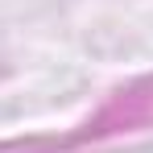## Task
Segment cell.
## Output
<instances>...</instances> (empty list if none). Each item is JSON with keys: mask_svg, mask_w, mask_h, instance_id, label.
<instances>
[]
</instances>
